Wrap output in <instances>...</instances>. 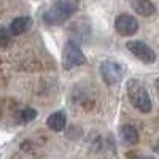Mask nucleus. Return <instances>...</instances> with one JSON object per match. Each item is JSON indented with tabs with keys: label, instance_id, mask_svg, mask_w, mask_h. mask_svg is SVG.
I'll return each instance as SVG.
<instances>
[{
	"label": "nucleus",
	"instance_id": "4",
	"mask_svg": "<svg viewBox=\"0 0 159 159\" xmlns=\"http://www.w3.org/2000/svg\"><path fill=\"white\" fill-rule=\"evenodd\" d=\"M126 48L134 54L137 59H140L145 64H154L156 62V52L153 51V48H150L147 43L143 42H129L126 45Z\"/></svg>",
	"mask_w": 159,
	"mask_h": 159
},
{
	"label": "nucleus",
	"instance_id": "12",
	"mask_svg": "<svg viewBox=\"0 0 159 159\" xmlns=\"http://www.w3.org/2000/svg\"><path fill=\"white\" fill-rule=\"evenodd\" d=\"M8 34H11V32H7V29L2 27V32H0V35H2V46H3V48H7L8 43H10V37H8Z\"/></svg>",
	"mask_w": 159,
	"mask_h": 159
},
{
	"label": "nucleus",
	"instance_id": "2",
	"mask_svg": "<svg viewBox=\"0 0 159 159\" xmlns=\"http://www.w3.org/2000/svg\"><path fill=\"white\" fill-rule=\"evenodd\" d=\"M127 97H129L130 103L134 105V108H137L139 111H142V113L151 111L150 94L139 80H129L127 81Z\"/></svg>",
	"mask_w": 159,
	"mask_h": 159
},
{
	"label": "nucleus",
	"instance_id": "7",
	"mask_svg": "<svg viewBox=\"0 0 159 159\" xmlns=\"http://www.w3.org/2000/svg\"><path fill=\"white\" fill-rule=\"evenodd\" d=\"M65 124H67V116H65L64 111H54V113H51L46 119V126L51 130H56V132L64 130Z\"/></svg>",
	"mask_w": 159,
	"mask_h": 159
},
{
	"label": "nucleus",
	"instance_id": "9",
	"mask_svg": "<svg viewBox=\"0 0 159 159\" xmlns=\"http://www.w3.org/2000/svg\"><path fill=\"white\" fill-rule=\"evenodd\" d=\"M119 137L126 145H137L139 143V132L132 124H123L119 127Z\"/></svg>",
	"mask_w": 159,
	"mask_h": 159
},
{
	"label": "nucleus",
	"instance_id": "5",
	"mask_svg": "<svg viewBox=\"0 0 159 159\" xmlns=\"http://www.w3.org/2000/svg\"><path fill=\"white\" fill-rule=\"evenodd\" d=\"M64 61L67 62L70 67H76V65H83L86 62V56L81 51V48L75 43L73 40H69L64 46Z\"/></svg>",
	"mask_w": 159,
	"mask_h": 159
},
{
	"label": "nucleus",
	"instance_id": "13",
	"mask_svg": "<svg viewBox=\"0 0 159 159\" xmlns=\"http://www.w3.org/2000/svg\"><path fill=\"white\" fill-rule=\"evenodd\" d=\"M153 150H154V153H157L159 154V140L154 143V147H153Z\"/></svg>",
	"mask_w": 159,
	"mask_h": 159
},
{
	"label": "nucleus",
	"instance_id": "10",
	"mask_svg": "<svg viewBox=\"0 0 159 159\" xmlns=\"http://www.w3.org/2000/svg\"><path fill=\"white\" fill-rule=\"evenodd\" d=\"M132 8H134V11L137 13V15L140 16H153L156 13V7L153 2H150V0H134V3H132Z\"/></svg>",
	"mask_w": 159,
	"mask_h": 159
},
{
	"label": "nucleus",
	"instance_id": "8",
	"mask_svg": "<svg viewBox=\"0 0 159 159\" xmlns=\"http://www.w3.org/2000/svg\"><path fill=\"white\" fill-rule=\"evenodd\" d=\"M32 25V19L29 16H19L16 19H13L10 24V32L11 35H21L24 32H27Z\"/></svg>",
	"mask_w": 159,
	"mask_h": 159
},
{
	"label": "nucleus",
	"instance_id": "1",
	"mask_svg": "<svg viewBox=\"0 0 159 159\" xmlns=\"http://www.w3.org/2000/svg\"><path fill=\"white\" fill-rule=\"evenodd\" d=\"M78 0H57L51 8L43 13V21L48 25H61L73 16L78 10Z\"/></svg>",
	"mask_w": 159,
	"mask_h": 159
},
{
	"label": "nucleus",
	"instance_id": "6",
	"mask_svg": "<svg viewBox=\"0 0 159 159\" xmlns=\"http://www.w3.org/2000/svg\"><path fill=\"white\" fill-rule=\"evenodd\" d=\"M115 29L119 35H124V37H130L137 34L139 30V21L134 18L127 15V13H123V15H119L115 21Z\"/></svg>",
	"mask_w": 159,
	"mask_h": 159
},
{
	"label": "nucleus",
	"instance_id": "3",
	"mask_svg": "<svg viewBox=\"0 0 159 159\" xmlns=\"http://www.w3.org/2000/svg\"><path fill=\"white\" fill-rule=\"evenodd\" d=\"M100 76L105 81V84H118L123 81L124 78V67L119 62L107 59L100 64Z\"/></svg>",
	"mask_w": 159,
	"mask_h": 159
},
{
	"label": "nucleus",
	"instance_id": "11",
	"mask_svg": "<svg viewBox=\"0 0 159 159\" xmlns=\"http://www.w3.org/2000/svg\"><path fill=\"white\" fill-rule=\"evenodd\" d=\"M35 118H37V111L34 108H30V107L22 108L21 113H19V119L22 123H30V121H34Z\"/></svg>",
	"mask_w": 159,
	"mask_h": 159
},
{
	"label": "nucleus",
	"instance_id": "14",
	"mask_svg": "<svg viewBox=\"0 0 159 159\" xmlns=\"http://www.w3.org/2000/svg\"><path fill=\"white\" fill-rule=\"evenodd\" d=\"M154 86H156V91L159 92V78H156V80H154Z\"/></svg>",
	"mask_w": 159,
	"mask_h": 159
}]
</instances>
